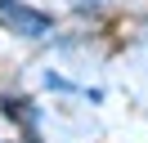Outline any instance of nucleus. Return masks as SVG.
<instances>
[{
	"mask_svg": "<svg viewBox=\"0 0 148 143\" xmlns=\"http://www.w3.org/2000/svg\"><path fill=\"white\" fill-rule=\"evenodd\" d=\"M0 27H9L18 36H45L54 22H49V14L23 5V0H0Z\"/></svg>",
	"mask_w": 148,
	"mask_h": 143,
	"instance_id": "nucleus-1",
	"label": "nucleus"
},
{
	"mask_svg": "<svg viewBox=\"0 0 148 143\" xmlns=\"http://www.w3.org/2000/svg\"><path fill=\"white\" fill-rule=\"evenodd\" d=\"M5 103V112L14 116V121L27 125V134H36V107H27V98H0Z\"/></svg>",
	"mask_w": 148,
	"mask_h": 143,
	"instance_id": "nucleus-2",
	"label": "nucleus"
}]
</instances>
